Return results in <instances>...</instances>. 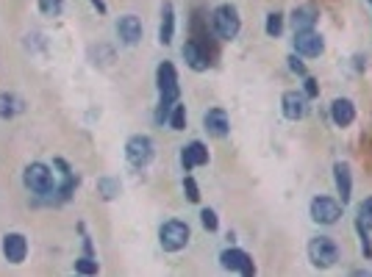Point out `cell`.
I'll use <instances>...</instances> for the list:
<instances>
[{"label":"cell","instance_id":"cell-17","mask_svg":"<svg viewBox=\"0 0 372 277\" xmlns=\"http://www.w3.org/2000/svg\"><path fill=\"white\" fill-rule=\"evenodd\" d=\"M317 26V9L311 6H297L292 12V28L295 31H311Z\"/></svg>","mask_w":372,"mask_h":277},{"label":"cell","instance_id":"cell-11","mask_svg":"<svg viewBox=\"0 0 372 277\" xmlns=\"http://www.w3.org/2000/svg\"><path fill=\"white\" fill-rule=\"evenodd\" d=\"M3 255H6L9 263H23L26 255H28V241H26V236H20V233L3 236Z\"/></svg>","mask_w":372,"mask_h":277},{"label":"cell","instance_id":"cell-24","mask_svg":"<svg viewBox=\"0 0 372 277\" xmlns=\"http://www.w3.org/2000/svg\"><path fill=\"white\" fill-rule=\"evenodd\" d=\"M39 9H42V15H48V17H59L62 9H64V0H39Z\"/></svg>","mask_w":372,"mask_h":277},{"label":"cell","instance_id":"cell-21","mask_svg":"<svg viewBox=\"0 0 372 277\" xmlns=\"http://www.w3.org/2000/svg\"><path fill=\"white\" fill-rule=\"evenodd\" d=\"M169 128H172V131H183V128H186V106L175 103V108H172V114H169Z\"/></svg>","mask_w":372,"mask_h":277},{"label":"cell","instance_id":"cell-22","mask_svg":"<svg viewBox=\"0 0 372 277\" xmlns=\"http://www.w3.org/2000/svg\"><path fill=\"white\" fill-rule=\"evenodd\" d=\"M281 31H283V15L281 12H272L270 17H267V37H281Z\"/></svg>","mask_w":372,"mask_h":277},{"label":"cell","instance_id":"cell-25","mask_svg":"<svg viewBox=\"0 0 372 277\" xmlns=\"http://www.w3.org/2000/svg\"><path fill=\"white\" fill-rule=\"evenodd\" d=\"M358 222L364 227H372V197H366L361 205H358Z\"/></svg>","mask_w":372,"mask_h":277},{"label":"cell","instance_id":"cell-16","mask_svg":"<svg viewBox=\"0 0 372 277\" xmlns=\"http://www.w3.org/2000/svg\"><path fill=\"white\" fill-rule=\"evenodd\" d=\"M175 37V9L172 3H164L161 6V28H158V42L161 45H169Z\"/></svg>","mask_w":372,"mask_h":277},{"label":"cell","instance_id":"cell-26","mask_svg":"<svg viewBox=\"0 0 372 277\" xmlns=\"http://www.w3.org/2000/svg\"><path fill=\"white\" fill-rule=\"evenodd\" d=\"M201 222H203L206 230H217V227H220V219H217V213H214L212 208H203V211H201Z\"/></svg>","mask_w":372,"mask_h":277},{"label":"cell","instance_id":"cell-3","mask_svg":"<svg viewBox=\"0 0 372 277\" xmlns=\"http://www.w3.org/2000/svg\"><path fill=\"white\" fill-rule=\"evenodd\" d=\"M23 180H26V189L34 191V194H39V197L56 191V178H53V172H50L45 164H31V166H26Z\"/></svg>","mask_w":372,"mask_h":277},{"label":"cell","instance_id":"cell-6","mask_svg":"<svg viewBox=\"0 0 372 277\" xmlns=\"http://www.w3.org/2000/svg\"><path fill=\"white\" fill-rule=\"evenodd\" d=\"M342 216V205L331 197H317L311 202V219L319 222V225H336Z\"/></svg>","mask_w":372,"mask_h":277},{"label":"cell","instance_id":"cell-23","mask_svg":"<svg viewBox=\"0 0 372 277\" xmlns=\"http://www.w3.org/2000/svg\"><path fill=\"white\" fill-rule=\"evenodd\" d=\"M183 191H186V200L189 202H201V189H198V180L186 175L183 178Z\"/></svg>","mask_w":372,"mask_h":277},{"label":"cell","instance_id":"cell-12","mask_svg":"<svg viewBox=\"0 0 372 277\" xmlns=\"http://www.w3.org/2000/svg\"><path fill=\"white\" fill-rule=\"evenodd\" d=\"M203 125H206V131H209L214 139H225V136H228V131H231L228 114H225L223 108H212V111H206Z\"/></svg>","mask_w":372,"mask_h":277},{"label":"cell","instance_id":"cell-9","mask_svg":"<svg viewBox=\"0 0 372 277\" xmlns=\"http://www.w3.org/2000/svg\"><path fill=\"white\" fill-rule=\"evenodd\" d=\"M220 263H223V269H228V271L256 274V263H253V258H250L248 252H242V249H225V252L220 255Z\"/></svg>","mask_w":372,"mask_h":277},{"label":"cell","instance_id":"cell-14","mask_svg":"<svg viewBox=\"0 0 372 277\" xmlns=\"http://www.w3.org/2000/svg\"><path fill=\"white\" fill-rule=\"evenodd\" d=\"M117 34H120V39H122L125 45H139V39H142V23H139V17H136V15L120 17Z\"/></svg>","mask_w":372,"mask_h":277},{"label":"cell","instance_id":"cell-30","mask_svg":"<svg viewBox=\"0 0 372 277\" xmlns=\"http://www.w3.org/2000/svg\"><path fill=\"white\" fill-rule=\"evenodd\" d=\"M92 6H95L100 15H106V3H103V0H92Z\"/></svg>","mask_w":372,"mask_h":277},{"label":"cell","instance_id":"cell-4","mask_svg":"<svg viewBox=\"0 0 372 277\" xmlns=\"http://www.w3.org/2000/svg\"><path fill=\"white\" fill-rule=\"evenodd\" d=\"M308 258H311V263H314L317 269H328V266H333V263L339 260V247H336L333 238L317 236V238H311V244H308Z\"/></svg>","mask_w":372,"mask_h":277},{"label":"cell","instance_id":"cell-19","mask_svg":"<svg viewBox=\"0 0 372 277\" xmlns=\"http://www.w3.org/2000/svg\"><path fill=\"white\" fill-rule=\"evenodd\" d=\"M20 111H23V100L17 95H9V92L0 95V120H12Z\"/></svg>","mask_w":372,"mask_h":277},{"label":"cell","instance_id":"cell-15","mask_svg":"<svg viewBox=\"0 0 372 277\" xmlns=\"http://www.w3.org/2000/svg\"><path fill=\"white\" fill-rule=\"evenodd\" d=\"M331 117H333V122H336L339 128H347V125H353V120H355V106H353L347 97H336V100L331 103Z\"/></svg>","mask_w":372,"mask_h":277},{"label":"cell","instance_id":"cell-28","mask_svg":"<svg viewBox=\"0 0 372 277\" xmlns=\"http://www.w3.org/2000/svg\"><path fill=\"white\" fill-rule=\"evenodd\" d=\"M319 95V86L314 78H306V97H317Z\"/></svg>","mask_w":372,"mask_h":277},{"label":"cell","instance_id":"cell-5","mask_svg":"<svg viewBox=\"0 0 372 277\" xmlns=\"http://www.w3.org/2000/svg\"><path fill=\"white\" fill-rule=\"evenodd\" d=\"M125 158L133 166H147L153 161V142L150 136H131L125 144Z\"/></svg>","mask_w":372,"mask_h":277},{"label":"cell","instance_id":"cell-7","mask_svg":"<svg viewBox=\"0 0 372 277\" xmlns=\"http://www.w3.org/2000/svg\"><path fill=\"white\" fill-rule=\"evenodd\" d=\"M295 50H297L300 56L317 59V56H322L325 42H322V37H319L314 28H311V31H295Z\"/></svg>","mask_w":372,"mask_h":277},{"label":"cell","instance_id":"cell-1","mask_svg":"<svg viewBox=\"0 0 372 277\" xmlns=\"http://www.w3.org/2000/svg\"><path fill=\"white\" fill-rule=\"evenodd\" d=\"M189 236H192V233H189V225L178 222V219L164 222L161 230H158V241H161L164 252H178V249H183L186 244H189Z\"/></svg>","mask_w":372,"mask_h":277},{"label":"cell","instance_id":"cell-20","mask_svg":"<svg viewBox=\"0 0 372 277\" xmlns=\"http://www.w3.org/2000/svg\"><path fill=\"white\" fill-rule=\"evenodd\" d=\"M97 191H100L103 200H114V197H120L122 186H120L117 178H100V180H97Z\"/></svg>","mask_w":372,"mask_h":277},{"label":"cell","instance_id":"cell-2","mask_svg":"<svg viewBox=\"0 0 372 277\" xmlns=\"http://www.w3.org/2000/svg\"><path fill=\"white\" fill-rule=\"evenodd\" d=\"M212 23H214V31L223 37V39H236L239 31H242V20H239V12L228 3L217 6L214 15H212Z\"/></svg>","mask_w":372,"mask_h":277},{"label":"cell","instance_id":"cell-18","mask_svg":"<svg viewBox=\"0 0 372 277\" xmlns=\"http://www.w3.org/2000/svg\"><path fill=\"white\" fill-rule=\"evenodd\" d=\"M333 172H336V189H339V197H342V202H347V200H350V194H353L350 166H347V164H336V166H333Z\"/></svg>","mask_w":372,"mask_h":277},{"label":"cell","instance_id":"cell-8","mask_svg":"<svg viewBox=\"0 0 372 277\" xmlns=\"http://www.w3.org/2000/svg\"><path fill=\"white\" fill-rule=\"evenodd\" d=\"M183 59H186V64H189L195 73H203V70H209V64H212L209 48H206L201 39H189V42L183 45Z\"/></svg>","mask_w":372,"mask_h":277},{"label":"cell","instance_id":"cell-27","mask_svg":"<svg viewBox=\"0 0 372 277\" xmlns=\"http://www.w3.org/2000/svg\"><path fill=\"white\" fill-rule=\"evenodd\" d=\"M75 271H81V274H95V271H97V260L81 258V260H75Z\"/></svg>","mask_w":372,"mask_h":277},{"label":"cell","instance_id":"cell-10","mask_svg":"<svg viewBox=\"0 0 372 277\" xmlns=\"http://www.w3.org/2000/svg\"><path fill=\"white\" fill-rule=\"evenodd\" d=\"M283 117L286 120H303L306 114H308V97H306V92H286L283 95Z\"/></svg>","mask_w":372,"mask_h":277},{"label":"cell","instance_id":"cell-13","mask_svg":"<svg viewBox=\"0 0 372 277\" xmlns=\"http://www.w3.org/2000/svg\"><path fill=\"white\" fill-rule=\"evenodd\" d=\"M180 164L183 169H195V166H206L209 164V150L203 142H192L189 147H183L180 153Z\"/></svg>","mask_w":372,"mask_h":277},{"label":"cell","instance_id":"cell-29","mask_svg":"<svg viewBox=\"0 0 372 277\" xmlns=\"http://www.w3.org/2000/svg\"><path fill=\"white\" fill-rule=\"evenodd\" d=\"M289 67H292V73L306 75V64H303V61H297V56H292V59H289Z\"/></svg>","mask_w":372,"mask_h":277}]
</instances>
